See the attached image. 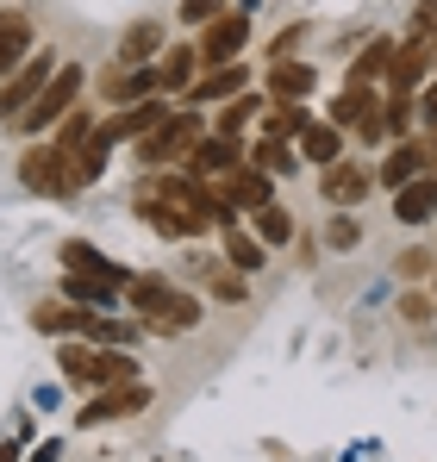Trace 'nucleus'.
Segmentation results:
<instances>
[{
	"label": "nucleus",
	"instance_id": "f257e3e1",
	"mask_svg": "<svg viewBox=\"0 0 437 462\" xmlns=\"http://www.w3.org/2000/svg\"><path fill=\"white\" fill-rule=\"evenodd\" d=\"M126 307L138 312V325H144V331H188V325H200V300H194V294H181V288H169L163 275H138Z\"/></svg>",
	"mask_w": 437,
	"mask_h": 462
},
{
	"label": "nucleus",
	"instance_id": "f03ea898",
	"mask_svg": "<svg viewBox=\"0 0 437 462\" xmlns=\"http://www.w3.org/2000/svg\"><path fill=\"white\" fill-rule=\"evenodd\" d=\"M19 181H25L32 194H44V200H70L75 188H81L75 156L63 151V144H32V151L19 156Z\"/></svg>",
	"mask_w": 437,
	"mask_h": 462
},
{
	"label": "nucleus",
	"instance_id": "7ed1b4c3",
	"mask_svg": "<svg viewBox=\"0 0 437 462\" xmlns=\"http://www.w3.org/2000/svg\"><path fill=\"white\" fill-rule=\"evenodd\" d=\"M75 100H81V63H63L57 76L44 81V94H38L13 125H19V132H51L57 119H70V113H75Z\"/></svg>",
	"mask_w": 437,
	"mask_h": 462
},
{
	"label": "nucleus",
	"instance_id": "20e7f679",
	"mask_svg": "<svg viewBox=\"0 0 437 462\" xmlns=\"http://www.w3.org/2000/svg\"><path fill=\"white\" fill-rule=\"evenodd\" d=\"M207 132H200V113H169L156 132H144L138 138V156H144L150 169H163V162H181V156H194V144H200Z\"/></svg>",
	"mask_w": 437,
	"mask_h": 462
},
{
	"label": "nucleus",
	"instance_id": "39448f33",
	"mask_svg": "<svg viewBox=\"0 0 437 462\" xmlns=\"http://www.w3.org/2000/svg\"><path fill=\"white\" fill-rule=\"evenodd\" d=\"M51 76H57V57H51V51H32L13 76L0 81V125H6V119H19V113L44 94V81H51Z\"/></svg>",
	"mask_w": 437,
	"mask_h": 462
},
{
	"label": "nucleus",
	"instance_id": "423d86ee",
	"mask_svg": "<svg viewBox=\"0 0 437 462\" xmlns=\"http://www.w3.org/2000/svg\"><path fill=\"white\" fill-rule=\"evenodd\" d=\"M63 375H70V382H94V387L138 382V369H132L126 350H63Z\"/></svg>",
	"mask_w": 437,
	"mask_h": 462
},
{
	"label": "nucleus",
	"instance_id": "0eeeda50",
	"mask_svg": "<svg viewBox=\"0 0 437 462\" xmlns=\"http://www.w3.org/2000/svg\"><path fill=\"white\" fill-rule=\"evenodd\" d=\"M244 38H250V19H244V13H218V19H207V32H200L194 51H200L207 69H225V63H237Z\"/></svg>",
	"mask_w": 437,
	"mask_h": 462
},
{
	"label": "nucleus",
	"instance_id": "6e6552de",
	"mask_svg": "<svg viewBox=\"0 0 437 462\" xmlns=\"http://www.w3.org/2000/svg\"><path fill=\"white\" fill-rule=\"evenodd\" d=\"M218 200H225L231 213H256V207H269V200H275V188H269V169H256V162H237L231 175H218Z\"/></svg>",
	"mask_w": 437,
	"mask_h": 462
},
{
	"label": "nucleus",
	"instance_id": "1a4fd4ad",
	"mask_svg": "<svg viewBox=\"0 0 437 462\" xmlns=\"http://www.w3.org/2000/svg\"><path fill=\"white\" fill-rule=\"evenodd\" d=\"M368 188H375V175H368L363 162H344V156H338V162H331V169L319 175V194H325V200H331L338 213H350V207L363 200Z\"/></svg>",
	"mask_w": 437,
	"mask_h": 462
},
{
	"label": "nucleus",
	"instance_id": "9d476101",
	"mask_svg": "<svg viewBox=\"0 0 437 462\" xmlns=\"http://www.w3.org/2000/svg\"><path fill=\"white\" fill-rule=\"evenodd\" d=\"M63 269H70V275H94V282H113V288H132L126 263H113L107 250H94V244H81V237L63 244Z\"/></svg>",
	"mask_w": 437,
	"mask_h": 462
},
{
	"label": "nucleus",
	"instance_id": "9b49d317",
	"mask_svg": "<svg viewBox=\"0 0 437 462\" xmlns=\"http://www.w3.org/2000/svg\"><path fill=\"white\" fill-rule=\"evenodd\" d=\"M150 387L144 382H119V387H100V400L94 406H81V425H107V419H132V412H144Z\"/></svg>",
	"mask_w": 437,
	"mask_h": 462
},
{
	"label": "nucleus",
	"instance_id": "f8f14e48",
	"mask_svg": "<svg viewBox=\"0 0 437 462\" xmlns=\"http://www.w3.org/2000/svg\"><path fill=\"white\" fill-rule=\"evenodd\" d=\"M163 119H169V113H163V100H138V106H126L119 119H107V125H100V138H107V144H138V138L156 132Z\"/></svg>",
	"mask_w": 437,
	"mask_h": 462
},
{
	"label": "nucleus",
	"instance_id": "ddd939ff",
	"mask_svg": "<svg viewBox=\"0 0 437 462\" xmlns=\"http://www.w3.org/2000/svg\"><path fill=\"white\" fill-rule=\"evenodd\" d=\"M237 162H244V151H237V138H225V132H213V138H200V144H194V175H200V181L231 175Z\"/></svg>",
	"mask_w": 437,
	"mask_h": 462
},
{
	"label": "nucleus",
	"instance_id": "4468645a",
	"mask_svg": "<svg viewBox=\"0 0 437 462\" xmlns=\"http://www.w3.org/2000/svg\"><path fill=\"white\" fill-rule=\"evenodd\" d=\"M32 57V19L25 13H0V81Z\"/></svg>",
	"mask_w": 437,
	"mask_h": 462
},
{
	"label": "nucleus",
	"instance_id": "2eb2a0df",
	"mask_svg": "<svg viewBox=\"0 0 437 462\" xmlns=\"http://www.w3.org/2000/svg\"><path fill=\"white\" fill-rule=\"evenodd\" d=\"M138 219H144V226H156L163 237H194V219H181V213H175L156 188H138Z\"/></svg>",
	"mask_w": 437,
	"mask_h": 462
},
{
	"label": "nucleus",
	"instance_id": "dca6fc26",
	"mask_svg": "<svg viewBox=\"0 0 437 462\" xmlns=\"http://www.w3.org/2000/svg\"><path fill=\"white\" fill-rule=\"evenodd\" d=\"M244 88H250V69H244V63H225V69H213V76H200L181 100L207 106V100H225V94H244Z\"/></svg>",
	"mask_w": 437,
	"mask_h": 462
},
{
	"label": "nucleus",
	"instance_id": "f3484780",
	"mask_svg": "<svg viewBox=\"0 0 437 462\" xmlns=\"http://www.w3.org/2000/svg\"><path fill=\"white\" fill-rule=\"evenodd\" d=\"M437 213V181H406V188H394V219L400 226H419V219H432Z\"/></svg>",
	"mask_w": 437,
	"mask_h": 462
},
{
	"label": "nucleus",
	"instance_id": "a211bd4d",
	"mask_svg": "<svg viewBox=\"0 0 437 462\" xmlns=\"http://www.w3.org/2000/svg\"><path fill=\"white\" fill-rule=\"evenodd\" d=\"M300 151H306V162H319V169H331L338 156H344V138H338V125L325 119V125H300Z\"/></svg>",
	"mask_w": 437,
	"mask_h": 462
},
{
	"label": "nucleus",
	"instance_id": "6ab92c4d",
	"mask_svg": "<svg viewBox=\"0 0 437 462\" xmlns=\"http://www.w3.org/2000/svg\"><path fill=\"white\" fill-rule=\"evenodd\" d=\"M156 51H163V25H156V19H138V25L119 38V63H132V69H144Z\"/></svg>",
	"mask_w": 437,
	"mask_h": 462
},
{
	"label": "nucleus",
	"instance_id": "aec40b11",
	"mask_svg": "<svg viewBox=\"0 0 437 462\" xmlns=\"http://www.w3.org/2000/svg\"><path fill=\"white\" fill-rule=\"evenodd\" d=\"M312 94V63H275L269 69V100H306Z\"/></svg>",
	"mask_w": 437,
	"mask_h": 462
},
{
	"label": "nucleus",
	"instance_id": "412c9836",
	"mask_svg": "<svg viewBox=\"0 0 437 462\" xmlns=\"http://www.w3.org/2000/svg\"><path fill=\"white\" fill-rule=\"evenodd\" d=\"M194 69H200V51L181 44V51H169V57L156 63V81H163L169 94H188V88H194Z\"/></svg>",
	"mask_w": 437,
	"mask_h": 462
},
{
	"label": "nucleus",
	"instance_id": "4be33fe9",
	"mask_svg": "<svg viewBox=\"0 0 437 462\" xmlns=\"http://www.w3.org/2000/svg\"><path fill=\"white\" fill-rule=\"evenodd\" d=\"M425 162H432V144H413V138H406L400 151L381 162V181H387V188H406V181H413V175H419Z\"/></svg>",
	"mask_w": 437,
	"mask_h": 462
},
{
	"label": "nucleus",
	"instance_id": "5701e85b",
	"mask_svg": "<svg viewBox=\"0 0 437 462\" xmlns=\"http://www.w3.org/2000/svg\"><path fill=\"white\" fill-rule=\"evenodd\" d=\"M394 51L400 44H387V38H375L363 57H357V69H350V88H368V81H381L387 69H394Z\"/></svg>",
	"mask_w": 437,
	"mask_h": 462
},
{
	"label": "nucleus",
	"instance_id": "b1692460",
	"mask_svg": "<svg viewBox=\"0 0 437 462\" xmlns=\"http://www.w3.org/2000/svg\"><path fill=\"white\" fill-rule=\"evenodd\" d=\"M75 175H81V188H88V181H100V175H107V156H113V144H107V138H100V125H94V138H88V144H75Z\"/></svg>",
	"mask_w": 437,
	"mask_h": 462
},
{
	"label": "nucleus",
	"instance_id": "393cba45",
	"mask_svg": "<svg viewBox=\"0 0 437 462\" xmlns=\"http://www.w3.org/2000/svg\"><path fill=\"white\" fill-rule=\"evenodd\" d=\"M63 294L81 300V307H113V282H94V275H63Z\"/></svg>",
	"mask_w": 437,
	"mask_h": 462
},
{
	"label": "nucleus",
	"instance_id": "a878e982",
	"mask_svg": "<svg viewBox=\"0 0 437 462\" xmlns=\"http://www.w3.org/2000/svg\"><path fill=\"white\" fill-rule=\"evenodd\" d=\"M88 319H94V312H75V307H38L32 312L38 331H88Z\"/></svg>",
	"mask_w": 437,
	"mask_h": 462
},
{
	"label": "nucleus",
	"instance_id": "bb28decb",
	"mask_svg": "<svg viewBox=\"0 0 437 462\" xmlns=\"http://www.w3.org/2000/svg\"><path fill=\"white\" fill-rule=\"evenodd\" d=\"M256 237H263V244H288V237H293V219L275 207V200H269V207H256Z\"/></svg>",
	"mask_w": 437,
	"mask_h": 462
},
{
	"label": "nucleus",
	"instance_id": "cd10ccee",
	"mask_svg": "<svg viewBox=\"0 0 437 462\" xmlns=\"http://www.w3.org/2000/svg\"><path fill=\"white\" fill-rule=\"evenodd\" d=\"M250 119H256V94H237V100H231L225 113H218V132H225V138H237V132H244Z\"/></svg>",
	"mask_w": 437,
	"mask_h": 462
},
{
	"label": "nucleus",
	"instance_id": "c85d7f7f",
	"mask_svg": "<svg viewBox=\"0 0 437 462\" xmlns=\"http://www.w3.org/2000/svg\"><path fill=\"white\" fill-rule=\"evenodd\" d=\"M225 250H231V263H237V269H263V256H269V250H263L256 237H244V231H231V237H225Z\"/></svg>",
	"mask_w": 437,
	"mask_h": 462
},
{
	"label": "nucleus",
	"instance_id": "c756f323",
	"mask_svg": "<svg viewBox=\"0 0 437 462\" xmlns=\"http://www.w3.org/2000/svg\"><path fill=\"white\" fill-rule=\"evenodd\" d=\"M144 325H119V319H88V337L94 344H132Z\"/></svg>",
	"mask_w": 437,
	"mask_h": 462
},
{
	"label": "nucleus",
	"instance_id": "7c9ffc66",
	"mask_svg": "<svg viewBox=\"0 0 437 462\" xmlns=\"http://www.w3.org/2000/svg\"><path fill=\"white\" fill-rule=\"evenodd\" d=\"M256 169H269V175H288V169H293V151L282 144V138H263V144H256Z\"/></svg>",
	"mask_w": 437,
	"mask_h": 462
},
{
	"label": "nucleus",
	"instance_id": "2f4dec72",
	"mask_svg": "<svg viewBox=\"0 0 437 462\" xmlns=\"http://www.w3.org/2000/svg\"><path fill=\"white\" fill-rule=\"evenodd\" d=\"M156 88H163V81H156V69H138V76H126L119 81V88H113V100H144V94H156Z\"/></svg>",
	"mask_w": 437,
	"mask_h": 462
},
{
	"label": "nucleus",
	"instance_id": "473e14b6",
	"mask_svg": "<svg viewBox=\"0 0 437 462\" xmlns=\"http://www.w3.org/2000/svg\"><path fill=\"white\" fill-rule=\"evenodd\" d=\"M357 237H363V226H357L350 213H338V219L325 226V244H331V250H357Z\"/></svg>",
	"mask_w": 437,
	"mask_h": 462
},
{
	"label": "nucleus",
	"instance_id": "72a5a7b5",
	"mask_svg": "<svg viewBox=\"0 0 437 462\" xmlns=\"http://www.w3.org/2000/svg\"><path fill=\"white\" fill-rule=\"evenodd\" d=\"M88 138H94L88 113H70V119H63V132H57V144H63V151H75V144H88Z\"/></svg>",
	"mask_w": 437,
	"mask_h": 462
},
{
	"label": "nucleus",
	"instance_id": "f704fd0d",
	"mask_svg": "<svg viewBox=\"0 0 437 462\" xmlns=\"http://www.w3.org/2000/svg\"><path fill=\"white\" fill-rule=\"evenodd\" d=\"M300 125H306L300 106H275V113H269V138H288V132H300Z\"/></svg>",
	"mask_w": 437,
	"mask_h": 462
},
{
	"label": "nucleus",
	"instance_id": "c9c22d12",
	"mask_svg": "<svg viewBox=\"0 0 437 462\" xmlns=\"http://www.w3.org/2000/svg\"><path fill=\"white\" fill-rule=\"evenodd\" d=\"M181 19L188 25H207V19H218V0H181Z\"/></svg>",
	"mask_w": 437,
	"mask_h": 462
},
{
	"label": "nucleus",
	"instance_id": "e433bc0d",
	"mask_svg": "<svg viewBox=\"0 0 437 462\" xmlns=\"http://www.w3.org/2000/svg\"><path fill=\"white\" fill-rule=\"evenodd\" d=\"M213 288H218V300H231V307H237V300H244V282H237V275H218Z\"/></svg>",
	"mask_w": 437,
	"mask_h": 462
},
{
	"label": "nucleus",
	"instance_id": "4c0bfd02",
	"mask_svg": "<svg viewBox=\"0 0 437 462\" xmlns=\"http://www.w3.org/2000/svg\"><path fill=\"white\" fill-rule=\"evenodd\" d=\"M419 119H425V125H432V132H437V88H432V94H425V100H419Z\"/></svg>",
	"mask_w": 437,
	"mask_h": 462
},
{
	"label": "nucleus",
	"instance_id": "58836bf2",
	"mask_svg": "<svg viewBox=\"0 0 437 462\" xmlns=\"http://www.w3.org/2000/svg\"><path fill=\"white\" fill-rule=\"evenodd\" d=\"M63 457V444H57V438H51V444H38V450H32V462H57Z\"/></svg>",
	"mask_w": 437,
	"mask_h": 462
},
{
	"label": "nucleus",
	"instance_id": "ea45409f",
	"mask_svg": "<svg viewBox=\"0 0 437 462\" xmlns=\"http://www.w3.org/2000/svg\"><path fill=\"white\" fill-rule=\"evenodd\" d=\"M0 462H19V444H0Z\"/></svg>",
	"mask_w": 437,
	"mask_h": 462
},
{
	"label": "nucleus",
	"instance_id": "a19ab883",
	"mask_svg": "<svg viewBox=\"0 0 437 462\" xmlns=\"http://www.w3.org/2000/svg\"><path fill=\"white\" fill-rule=\"evenodd\" d=\"M432 63H437V38H432Z\"/></svg>",
	"mask_w": 437,
	"mask_h": 462
},
{
	"label": "nucleus",
	"instance_id": "79ce46f5",
	"mask_svg": "<svg viewBox=\"0 0 437 462\" xmlns=\"http://www.w3.org/2000/svg\"><path fill=\"white\" fill-rule=\"evenodd\" d=\"M432 162H437V144H432Z\"/></svg>",
	"mask_w": 437,
	"mask_h": 462
},
{
	"label": "nucleus",
	"instance_id": "37998d69",
	"mask_svg": "<svg viewBox=\"0 0 437 462\" xmlns=\"http://www.w3.org/2000/svg\"><path fill=\"white\" fill-rule=\"evenodd\" d=\"M432 300H437V294H432Z\"/></svg>",
	"mask_w": 437,
	"mask_h": 462
}]
</instances>
